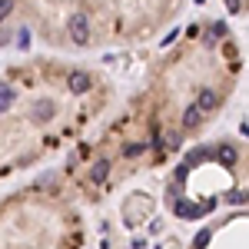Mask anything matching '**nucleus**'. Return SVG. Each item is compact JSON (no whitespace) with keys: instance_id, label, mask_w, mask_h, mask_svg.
Returning a JSON list of instances; mask_svg holds the SVG:
<instances>
[{"instance_id":"f257e3e1","label":"nucleus","mask_w":249,"mask_h":249,"mask_svg":"<svg viewBox=\"0 0 249 249\" xmlns=\"http://www.w3.org/2000/svg\"><path fill=\"white\" fill-rule=\"evenodd\" d=\"M70 37L77 40V43H87V40H90V34H87V17H83V14L70 17Z\"/></svg>"},{"instance_id":"f03ea898","label":"nucleus","mask_w":249,"mask_h":249,"mask_svg":"<svg viewBox=\"0 0 249 249\" xmlns=\"http://www.w3.org/2000/svg\"><path fill=\"white\" fill-rule=\"evenodd\" d=\"M67 87H70L73 93H87V90H90V73H83V70H80V73H70Z\"/></svg>"},{"instance_id":"7ed1b4c3","label":"nucleus","mask_w":249,"mask_h":249,"mask_svg":"<svg viewBox=\"0 0 249 249\" xmlns=\"http://www.w3.org/2000/svg\"><path fill=\"white\" fill-rule=\"evenodd\" d=\"M199 123H203V110H199L196 103H193V107H186V113H183V126H186V130H193V126H199Z\"/></svg>"},{"instance_id":"20e7f679","label":"nucleus","mask_w":249,"mask_h":249,"mask_svg":"<svg viewBox=\"0 0 249 249\" xmlns=\"http://www.w3.org/2000/svg\"><path fill=\"white\" fill-rule=\"evenodd\" d=\"M34 116H37L40 123H47V120L53 116V103H50V100H40L37 107H34Z\"/></svg>"},{"instance_id":"39448f33","label":"nucleus","mask_w":249,"mask_h":249,"mask_svg":"<svg viewBox=\"0 0 249 249\" xmlns=\"http://www.w3.org/2000/svg\"><path fill=\"white\" fill-rule=\"evenodd\" d=\"M90 176H93V183H103V179L110 176V163H107V160L93 163V173H90Z\"/></svg>"},{"instance_id":"423d86ee","label":"nucleus","mask_w":249,"mask_h":249,"mask_svg":"<svg viewBox=\"0 0 249 249\" xmlns=\"http://www.w3.org/2000/svg\"><path fill=\"white\" fill-rule=\"evenodd\" d=\"M196 107H199L203 113H206V110H213V107H216V93H210V90H203V93H199V100H196Z\"/></svg>"},{"instance_id":"0eeeda50","label":"nucleus","mask_w":249,"mask_h":249,"mask_svg":"<svg viewBox=\"0 0 249 249\" xmlns=\"http://www.w3.org/2000/svg\"><path fill=\"white\" fill-rule=\"evenodd\" d=\"M219 163H223V166H232V163H236V150H232L230 143H226V146H219Z\"/></svg>"},{"instance_id":"6e6552de","label":"nucleus","mask_w":249,"mask_h":249,"mask_svg":"<svg viewBox=\"0 0 249 249\" xmlns=\"http://www.w3.org/2000/svg\"><path fill=\"white\" fill-rule=\"evenodd\" d=\"M203 210H206V206H190V203H176V213H179V216H190V219H196V216H199Z\"/></svg>"},{"instance_id":"1a4fd4ad","label":"nucleus","mask_w":249,"mask_h":249,"mask_svg":"<svg viewBox=\"0 0 249 249\" xmlns=\"http://www.w3.org/2000/svg\"><path fill=\"white\" fill-rule=\"evenodd\" d=\"M10 103H14V90L10 87H0V113L10 110Z\"/></svg>"},{"instance_id":"9d476101","label":"nucleus","mask_w":249,"mask_h":249,"mask_svg":"<svg viewBox=\"0 0 249 249\" xmlns=\"http://www.w3.org/2000/svg\"><path fill=\"white\" fill-rule=\"evenodd\" d=\"M123 153H126V156H140V153H143V143H130Z\"/></svg>"},{"instance_id":"9b49d317","label":"nucleus","mask_w":249,"mask_h":249,"mask_svg":"<svg viewBox=\"0 0 249 249\" xmlns=\"http://www.w3.org/2000/svg\"><path fill=\"white\" fill-rule=\"evenodd\" d=\"M10 10H14V0H0V20L7 17V14H10Z\"/></svg>"},{"instance_id":"f8f14e48","label":"nucleus","mask_w":249,"mask_h":249,"mask_svg":"<svg viewBox=\"0 0 249 249\" xmlns=\"http://www.w3.org/2000/svg\"><path fill=\"white\" fill-rule=\"evenodd\" d=\"M20 37H17V43L20 47H27V43H30V30H27V27H23V30H17Z\"/></svg>"},{"instance_id":"ddd939ff","label":"nucleus","mask_w":249,"mask_h":249,"mask_svg":"<svg viewBox=\"0 0 249 249\" xmlns=\"http://www.w3.org/2000/svg\"><path fill=\"white\" fill-rule=\"evenodd\" d=\"M203 243H210V230H203V232H196V246H203Z\"/></svg>"},{"instance_id":"4468645a","label":"nucleus","mask_w":249,"mask_h":249,"mask_svg":"<svg viewBox=\"0 0 249 249\" xmlns=\"http://www.w3.org/2000/svg\"><path fill=\"white\" fill-rule=\"evenodd\" d=\"M226 3H230V10H232V14H239V10H243V7H239L243 0H226Z\"/></svg>"}]
</instances>
